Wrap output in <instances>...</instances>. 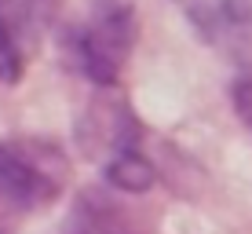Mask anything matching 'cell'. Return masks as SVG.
Instances as JSON below:
<instances>
[{"mask_svg":"<svg viewBox=\"0 0 252 234\" xmlns=\"http://www.w3.org/2000/svg\"><path fill=\"white\" fill-rule=\"evenodd\" d=\"M106 183L114 190H125V194H143V190H150L158 183V172L143 158V150H132L106 165Z\"/></svg>","mask_w":252,"mask_h":234,"instance_id":"obj_7","label":"cell"},{"mask_svg":"<svg viewBox=\"0 0 252 234\" xmlns=\"http://www.w3.org/2000/svg\"><path fill=\"white\" fill-rule=\"evenodd\" d=\"M22 73V51L0 26V81H15Z\"/></svg>","mask_w":252,"mask_h":234,"instance_id":"obj_8","label":"cell"},{"mask_svg":"<svg viewBox=\"0 0 252 234\" xmlns=\"http://www.w3.org/2000/svg\"><path fill=\"white\" fill-rule=\"evenodd\" d=\"M69 161L55 143H0V212H33L55 201L66 187Z\"/></svg>","mask_w":252,"mask_h":234,"instance_id":"obj_2","label":"cell"},{"mask_svg":"<svg viewBox=\"0 0 252 234\" xmlns=\"http://www.w3.org/2000/svg\"><path fill=\"white\" fill-rule=\"evenodd\" d=\"M59 0H0V26L26 55L40 40V33L55 22Z\"/></svg>","mask_w":252,"mask_h":234,"instance_id":"obj_6","label":"cell"},{"mask_svg":"<svg viewBox=\"0 0 252 234\" xmlns=\"http://www.w3.org/2000/svg\"><path fill=\"white\" fill-rule=\"evenodd\" d=\"M234 110H238V117L252 128V73L234 84Z\"/></svg>","mask_w":252,"mask_h":234,"instance_id":"obj_9","label":"cell"},{"mask_svg":"<svg viewBox=\"0 0 252 234\" xmlns=\"http://www.w3.org/2000/svg\"><path fill=\"white\" fill-rule=\"evenodd\" d=\"M66 234H146V231L121 209L114 194L84 190L66 220Z\"/></svg>","mask_w":252,"mask_h":234,"instance_id":"obj_5","label":"cell"},{"mask_svg":"<svg viewBox=\"0 0 252 234\" xmlns=\"http://www.w3.org/2000/svg\"><path fill=\"white\" fill-rule=\"evenodd\" d=\"M197 37L234 63L252 59V0H176Z\"/></svg>","mask_w":252,"mask_h":234,"instance_id":"obj_4","label":"cell"},{"mask_svg":"<svg viewBox=\"0 0 252 234\" xmlns=\"http://www.w3.org/2000/svg\"><path fill=\"white\" fill-rule=\"evenodd\" d=\"M77 139L88 158L102 161V168L117 161L121 154L139 150V121L117 88H99V95L88 102L77 125Z\"/></svg>","mask_w":252,"mask_h":234,"instance_id":"obj_3","label":"cell"},{"mask_svg":"<svg viewBox=\"0 0 252 234\" xmlns=\"http://www.w3.org/2000/svg\"><path fill=\"white\" fill-rule=\"evenodd\" d=\"M69 59L95 88H117L128 55L135 48V11L125 0H99L88 22L66 37Z\"/></svg>","mask_w":252,"mask_h":234,"instance_id":"obj_1","label":"cell"}]
</instances>
